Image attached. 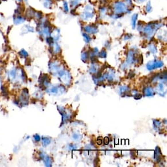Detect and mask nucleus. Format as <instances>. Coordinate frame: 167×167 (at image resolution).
Instances as JSON below:
<instances>
[{
  "mask_svg": "<svg viewBox=\"0 0 167 167\" xmlns=\"http://www.w3.org/2000/svg\"><path fill=\"white\" fill-rule=\"evenodd\" d=\"M159 24L155 23V22H152V23L148 24L147 26L144 27V33L147 37H150L153 35L155 30L159 28Z\"/></svg>",
  "mask_w": 167,
  "mask_h": 167,
  "instance_id": "obj_2",
  "label": "nucleus"
},
{
  "mask_svg": "<svg viewBox=\"0 0 167 167\" xmlns=\"http://www.w3.org/2000/svg\"><path fill=\"white\" fill-rule=\"evenodd\" d=\"M125 3L128 7H130L132 5V0H125Z\"/></svg>",
  "mask_w": 167,
  "mask_h": 167,
  "instance_id": "obj_29",
  "label": "nucleus"
},
{
  "mask_svg": "<svg viewBox=\"0 0 167 167\" xmlns=\"http://www.w3.org/2000/svg\"><path fill=\"white\" fill-rule=\"evenodd\" d=\"M161 156L162 154L161 150H160L159 147H157L155 152V159L156 160L157 162H159L160 160L161 159Z\"/></svg>",
  "mask_w": 167,
  "mask_h": 167,
  "instance_id": "obj_10",
  "label": "nucleus"
},
{
  "mask_svg": "<svg viewBox=\"0 0 167 167\" xmlns=\"http://www.w3.org/2000/svg\"><path fill=\"white\" fill-rule=\"evenodd\" d=\"M34 140H35V141L37 142H40V140H41V138H40V135L37 134L34 135Z\"/></svg>",
  "mask_w": 167,
  "mask_h": 167,
  "instance_id": "obj_28",
  "label": "nucleus"
},
{
  "mask_svg": "<svg viewBox=\"0 0 167 167\" xmlns=\"http://www.w3.org/2000/svg\"><path fill=\"white\" fill-rule=\"evenodd\" d=\"M153 123H154V126H155V128H159L161 127V124H160V122L159 121H155L154 120L153 121Z\"/></svg>",
  "mask_w": 167,
  "mask_h": 167,
  "instance_id": "obj_27",
  "label": "nucleus"
},
{
  "mask_svg": "<svg viewBox=\"0 0 167 167\" xmlns=\"http://www.w3.org/2000/svg\"><path fill=\"white\" fill-rule=\"evenodd\" d=\"M97 144H98V145H101V144H102V139L100 138H98L97 139Z\"/></svg>",
  "mask_w": 167,
  "mask_h": 167,
  "instance_id": "obj_32",
  "label": "nucleus"
},
{
  "mask_svg": "<svg viewBox=\"0 0 167 167\" xmlns=\"http://www.w3.org/2000/svg\"><path fill=\"white\" fill-rule=\"evenodd\" d=\"M136 1V2H137V3H144V2H145L146 0H135Z\"/></svg>",
  "mask_w": 167,
  "mask_h": 167,
  "instance_id": "obj_33",
  "label": "nucleus"
},
{
  "mask_svg": "<svg viewBox=\"0 0 167 167\" xmlns=\"http://www.w3.org/2000/svg\"><path fill=\"white\" fill-rule=\"evenodd\" d=\"M36 11L32 7H29L26 9V18H29V19H32L34 18V15H35Z\"/></svg>",
  "mask_w": 167,
  "mask_h": 167,
  "instance_id": "obj_7",
  "label": "nucleus"
},
{
  "mask_svg": "<svg viewBox=\"0 0 167 167\" xmlns=\"http://www.w3.org/2000/svg\"><path fill=\"white\" fill-rule=\"evenodd\" d=\"M42 142L43 145L44 146H47L51 143V139L49 138H47V137H44V138H42Z\"/></svg>",
  "mask_w": 167,
  "mask_h": 167,
  "instance_id": "obj_17",
  "label": "nucleus"
},
{
  "mask_svg": "<svg viewBox=\"0 0 167 167\" xmlns=\"http://www.w3.org/2000/svg\"><path fill=\"white\" fill-rule=\"evenodd\" d=\"M84 30L87 34H95L97 32L98 29V27L95 25H90V26H85Z\"/></svg>",
  "mask_w": 167,
  "mask_h": 167,
  "instance_id": "obj_6",
  "label": "nucleus"
},
{
  "mask_svg": "<svg viewBox=\"0 0 167 167\" xmlns=\"http://www.w3.org/2000/svg\"><path fill=\"white\" fill-rule=\"evenodd\" d=\"M8 1V0H1V1Z\"/></svg>",
  "mask_w": 167,
  "mask_h": 167,
  "instance_id": "obj_37",
  "label": "nucleus"
},
{
  "mask_svg": "<svg viewBox=\"0 0 167 167\" xmlns=\"http://www.w3.org/2000/svg\"><path fill=\"white\" fill-rule=\"evenodd\" d=\"M149 49H150V51H152L153 53L157 52V48L155 46V45L153 44V43H151V44L149 45Z\"/></svg>",
  "mask_w": 167,
  "mask_h": 167,
  "instance_id": "obj_23",
  "label": "nucleus"
},
{
  "mask_svg": "<svg viewBox=\"0 0 167 167\" xmlns=\"http://www.w3.org/2000/svg\"><path fill=\"white\" fill-rule=\"evenodd\" d=\"M83 38H84L85 42L87 43H89V42H91V38L90 36H89V34H87V33H83Z\"/></svg>",
  "mask_w": 167,
  "mask_h": 167,
  "instance_id": "obj_20",
  "label": "nucleus"
},
{
  "mask_svg": "<svg viewBox=\"0 0 167 167\" xmlns=\"http://www.w3.org/2000/svg\"><path fill=\"white\" fill-rule=\"evenodd\" d=\"M43 159L44 160L45 166H51L52 165V159L49 156H45Z\"/></svg>",
  "mask_w": 167,
  "mask_h": 167,
  "instance_id": "obj_14",
  "label": "nucleus"
},
{
  "mask_svg": "<svg viewBox=\"0 0 167 167\" xmlns=\"http://www.w3.org/2000/svg\"><path fill=\"white\" fill-rule=\"evenodd\" d=\"M19 54H20V56L24 57V58H27V57H28V52L25 51L24 49H22L21 51L19 52Z\"/></svg>",
  "mask_w": 167,
  "mask_h": 167,
  "instance_id": "obj_24",
  "label": "nucleus"
},
{
  "mask_svg": "<svg viewBox=\"0 0 167 167\" xmlns=\"http://www.w3.org/2000/svg\"><path fill=\"white\" fill-rule=\"evenodd\" d=\"M152 9H153V8H152V3H151V1H149L147 4H146V7H145V10L146 11L147 13H151L152 11Z\"/></svg>",
  "mask_w": 167,
  "mask_h": 167,
  "instance_id": "obj_16",
  "label": "nucleus"
},
{
  "mask_svg": "<svg viewBox=\"0 0 167 167\" xmlns=\"http://www.w3.org/2000/svg\"><path fill=\"white\" fill-rule=\"evenodd\" d=\"M80 1H81V0H70V5L72 7H75L78 5Z\"/></svg>",
  "mask_w": 167,
  "mask_h": 167,
  "instance_id": "obj_25",
  "label": "nucleus"
},
{
  "mask_svg": "<svg viewBox=\"0 0 167 167\" xmlns=\"http://www.w3.org/2000/svg\"><path fill=\"white\" fill-rule=\"evenodd\" d=\"M132 37V36L131 35V34H127V35L125 36V40H129V39H130Z\"/></svg>",
  "mask_w": 167,
  "mask_h": 167,
  "instance_id": "obj_31",
  "label": "nucleus"
},
{
  "mask_svg": "<svg viewBox=\"0 0 167 167\" xmlns=\"http://www.w3.org/2000/svg\"><path fill=\"white\" fill-rule=\"evenodd\" d=\"M144 94L146 96L150 97V96H153L154 95V92H153V90L152 88L146 87L144 89Z\"/></svg>",
  "mask_w": 167,
  "mask_h": 167,
  "instance_id": "obj_12",
  "label": "nucleus"
},
{
  "mask_svg": "<svg viewBox=\"0 0 167 167\" xmlns=\"http://www.w3.org/2000/svg\"><path fill=\"white\" fill-rule=\"evenodd\" d=\"M26 18L22 15H15L13 17V23L15 25H19L26 21Z\"/></svg>",
  "mask_w": 167,
  "mask_h": 167,
  "instance_id": "obj_5",
  "label": "nucleus"
},
{
  "mask_svg": "<svg viewBox=\"0 0 167 167\" xmlns=\"http://www.w3.org/2000/svg\"><path fill=\"white\" fill-rule=\"evenodd\" d=\"M34 29L32 26H29V25H26L22 28V32L23 33H28V32H34Z\"/></svg>",
  "mask_w": 167,
  "mask_h": 167,
  "instance_id": "obj_13",
  "label": "nucleus"
},
{
  "mask_svg": "<svg viewBox=\"0 0 167 167\" xmlns=\"http://www.w3.org/2000/svg\"><path fill=\"white\" fill-rule=\"evenodd\" d=\"M43 6L46 9H51L53 5L52 0H42Z\"/></svg>",
  "mask_w": 167,
  "mask_h": 167,
  "instance_id": "obj_9",
  "label": "nucleus"
},
{
  "mask_svg": "<svg viewBox=\"0 0 167 167\" xmlns=\"http://www.w3.org/2000/svg\"><path fill=\"white\" fill-rule=\"evenodd\" d=\"M1 3V0H0V4Z\"/></svg>",
  "mask_w": 167,
  "mask_h": 167,
  "instance_id": "obj_38",
  "label": "nucleus"
},
{
  "mask_svg": "<svg viewBox=\"0 0 167 167\" xmlns=\"http://www.w3.org/2000/svg\"><path fill=\"white\" fill-rule=\"evenodd\" d=\"M78 136H79V135H77L76 134H74V138L75 140H77V139H79Z\"/></svg>",
  "mask_w": 167,
  "mask_h": 167,
  "instance_id": "obj_34",
  "label": "nucleus"
},
{
  "mask_svg": "<svg viewBox=\"0 0 167 167\" xmlns=\"http://www.w3.org/2000/svg\"><path fill=\"white\" fill-rule=\"evenodd\" d=\"M109 138L108 137H106V138H104V143L105 145H107V144H109Z\"/></svg>",
  "mask_w": 167,
  "mask_h": 167,
  "instance_id": "obj_30",
  "label": "nucleus"
},
{
  "mask_svg": "<svg viewBox=\"0 0 167 167\" xmlns=\"http://www.w3.org/2000/svg\"><path fill=\"white\" fill-rule=\"evenodd\" d=\"M24 11V6L22 5V3H17V7L15 11V15H22Z\"/></svg>",
  "mask_w": 167,
  "mask_h": 167,
  "instance_id": "obj_8",
  "label": "nucleus"
},
{
  "mask_svg": "<svg viewBox=\"0 0 167 167\" xmlns=\"http://www.w3.org/2000/svg\"><path fill=\"white\" fill-rule=\"evenodd\" d=\"M138 15L137 13H135L132 16L131 18V24H132V28H135V27L136 26L137 24V20H138Z\"/></svg>",
  "mask_w": 167,
  "mask_h": 167,
  "instance_id": "obj_11",
  "label": "nucleus"
},
{
  "mask_svg": "<svg viewBox=\"0 0 167 167\" xmlns=\"http://www.w3.org/2000/svg\"><path fill=\"white\" fill-rule=\"evenodd\" d=\"M34 18L38 20H42L43 18V13L41 11H36L35 15H34Z\"/></svg>",
  "mask_w": 167,
  "mask_h": 167,
  "instance_id": "obj_15",
  "label": "nucleus"
},
{
  "mask_svg": "<svg viewBox=\"0 0 167 167\" xmlns=\"http://www.w3.org/2000/svg\"><path fill=\"white\" fill-rule=\"evenodd\" d=\"M63 9L66 13L69 12V6H68V3L66 1H64L63 2Z\"/></svg>",
  "mask_w": 167,
  "mask_h": 167,
  "instance_id": "obj_21",
  "label": "nucleus"
},
{
  "mask_svg": "<svg viewBox=\"0 0 167 167\" xmlns=\"http://www.w3.org/2000/svg\"><path fill=\"white\" fill-rule=\"evenodd\" d=\"M101 1H103V0H101Z\"/></svg>",
  "mask_w": 167,
  "mask_h": 167,
  "instance_id": "obj_39",
  "label": "nucleus"
},
{
  "mask_svg": "<svg viewBox=\"0 0 167 167\" xmlns=\"http://www.w3.org/2000/svg\"><path fill=\"white\" fill-rule=\"evenodd\" d=\"M95 12H94V9L91 5H86L85 11L81 14V18L83 20H90L93 18Z\"/></svg>",
  "mask_w": 167,
  "mask_h": 167,
  "instance_id": "obj_3",
  "label": "nucleus"
},
{
  "mask_svg": "<svg viewBox=\"0 0 167 167\" xmlns=\"http://www.w3.org/2000/svg\"><path fill=\"white\" fill-rule=\"evenodd\" d=\"M112 7H113V13L115 14L123 15L129 11V7L126 5L125 2L121 1H117L114 2L113 5H112Z\"/></svg>",
  "mask_w": 167,
  "mask_h": 167,
  "instance_id": "obj_1",
  "label": "nucleus"
},
{
  "mask_svg": "<svg viewBox=\"0 0 167 167\" xmlns=\"http://www.w3.org/2000/svg\"><path fill=\"white\" fill-rule=\"evenodd\" d=\"M46 42L49 45H53L54 43V38L52 37H50V36H47L46 38Z\"/></svg>",
  "mask_w": 167,
  "mask_h": 167,
  "instance_id": "obj_22",
  "label": "nucleus"
},
{
  "mask_svg": "<svg viewBox=\"0 0 167 167\" xmlns=\"http://www.w3.org/2000/svg\"><path fill=\"white\" fill-rule=\"evenodd\" d=\"M23 1H24V2H26V3H27V2L28 1V0H23Z\"/></svg>",
  "mask_w": 167,
  "mask_h": 167,
  "instance_id": "obj_36",
  "label": "nucleus"
},
{
  "mask_svg": "<svg viewBox=\"0 0 167 167\" xmlns=\"http://www.w3.org/2000/svg\"><path fill=\"white\" fill-rule=\"evenodd\" d=\"M16 75H17V71H16L15 69H13L11 70V72L9 74V78L11 79H13L15 78Z\"/></svg>",
  "mask_w": 167,
  "mask_h": 167,
  "instance_id": "obj_19",
  "label": "nucleus"
},
{
  "mask_svg": "<svg viewBox=\"0 0 167 167\" xmlns=\"http://www.w3.org/2000/svg\"><path fill=\"white\" fill-rule=\"evenodd\" d=\"M16 1H17V3H22V2H23V0H15Z\"/></svg>",
  "mask_w": 167,
  "mask_h": 167,
  "instance_id": "obj_35",
  "label": "nucleus"
},
{
  "mask_svg": "<svg viewBox=\"0 0 167 167\" xmlns=\"http://www.w3.org/2000/svg\"><path fill=\"white\" fill-rule=\"evenodd\" d=\"M89 54L87 52H85L82 53L81 58H82V60H83V61L85 62H86L87 60L89 59Z\"/></svg>",
  "mask_w": 167,
  "mask_h": 167,
  "instance_id": "obj_18",
  "label": "nucleus"
},
{
  "mask_svg": "<svg viewBox=\"0 0 167 167\" xmlns=\"http://www.w3.org/2000/svg\"><path fill=\"white\" fill-rule=\"evenodd\" d=\"M163 65L164 64L160 60H154L152 62L148 63L147 65V68L149 70H152L155 69V68H161Z\"/></svg>",
  "mask_w": 167,
  "mask_h": 167,
  "instance_id": "obj_4",
  "label": "nucleus"
},
{
  "mask_svg": "<svg viewBox=\"0 0 167 167\" xmlns=\"http://www.w3.org/2000/svg\"><path fill=\"white\" fill-rule=\"evenodd\" d=\"M106 55H107V54H106V51H105L104 49H102L101 51H100V52L99 53V56L100 57H101V58H106Z\"/></svg>",
  "mask_w": 167,
  "mask_h": 167,
  "instance_id": "obj_26",
  "label": "nucleus"
}]
</instances>
